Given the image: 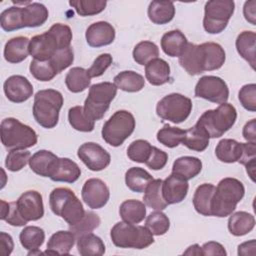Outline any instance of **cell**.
Masks as SVG:
<instances>
[{"label": "cell", "instance_id": "1", "mask_svg": "<svg viewBox=\"0 0 256 256\" xmlns=\"http://www.w3.org/2000/svg\"><path fill=\"white\" fill-rule=\"evenodd\" d=\"M244 194L245 188L240 180L232 177L223 178L215 187L212 196L211 215L216 217L231 215Z\"/></svg>", "mask_w": 256, "mask_h": 256}, {"label": "cell", "instance_id": "2", "mask_svg": "<svg viewBox=\"0 0 256 256\" xmlns=\"http://www.w3.org/2000/svg\"><path fill=\"white\" fill-rule=\"evenodd\" d=\"M63 106V96L55 89L38 91L34 96L33 116L36 122L47 129L58 124L59 112Z\"/></svg>", "mask_w": 256, "mask_h": 256}, {"label": "cell", "instance_id": "3", "mask_svg": "<svg viewBox=\"0 0 256 256\" xmlns=\"http://www.w3.org/2000/svg\"><path fill=\"white\" fill-rule=\"evenodd\" d=\"M49 205L52 212L64 219L69 226L78 223L85 214L81 201L71 189L66 187L52 190L49 196Z\"/></svg>", "mask_w": 256, "mask_h": 256}, {"label": "cell", "instance_id": "4", "mask_svg": "<svg viewBox=\"0 0 256 256\" xmlns=\"http://www.w3.org/2000/svg\"><path fill=\"white\" fill-rule=\"evenodd\" d=\"M0 128L1 142L9 150H25L33 147L38 141L36 132L16 118L3 119Z\"/></svg>", "mask_w": 256, "mask_h": 256}, {"label": "cell", "instance_id": "5", "mask_svg": "<svg viewBox=\"0 0 256 256\" xmlns=\"http://www.w3.org/2000/svg\"><path fill=\"white\" fill-rule=\"evenodd\" d=\"M113 244L120 248L144 249L154 242L153 234L146 226L127 222L116 223L110 232Z\"/></svg>", "mask_w": 256, "mask_h": 256}, {"label": "cell", "instance_id": "6", "mask_svg": "<svg viewBox=\"0 0 256 256\" xmlns=\"http://www.w3.org/2000/svg\"><path fill=\"white\" fill-rule=\"evenodd\" d=\"M237 111L230 103H222L216 109L205 111L197 123L205 129L210 138H219L224 135L236 122Z\"/></svg>", "mask_w": 256, "mask_h": 256}, {"label": "cell", "instance_id": "7", "mask_svg": "<svg viewBox=\"0 0 256 256\" xmlns=\"http://www.w3.org/2000/svg\"><path fill=\"white\" fill-rule=\"evenodd\" d=\"M134 129L135 118L132 113L127 110H118L104 123L101 134L107 144L118 147L131 136Z\"/></svg>", "mask_w": 256, "mask_h": 256}, {"label": "cell", "instance_id": "8", "mask_svg": "<svg viewBox=\"0 0 256 256\" xmlns=\"http://www.w3.org/2000/svg\"><path fill=\"white\" fill-rule=\"evenodd\" d=\"M117 94V87L111 82H100L89 88L84 102L85 112L95 121L100 120L108 110L111 101Z\"/></svg>", "mask_w": 256, "mask_h": 256}, {"label": "cell", "instance_id": "9", "mask_svg": "<svg viewBox=\"0 0 256 256\" xmlns=\"http://www.w3.org/2000/svg\"><path fill=\"white\" fill-rule=\"evenodd\" d=\"M235 10L232 0H211L204 7L203 27L209 34H219L227 27Z\"/></svg>", "mask_w": 256, "mask_h": 256}, {"label": "cell", "instance_id": "10", "mask_svg": "<svg viewBox=\"0 0 256 256\" xmlns=\"http://www.w3.org/2000/svg\"><path fill=\"white\" fill-rule=\"evenodd\" d=\"M191 110V99L179 93H171L164 96L156 106V113L161 119L175 124L184 122L189 117Z\"/></svg>", "mask_w": 256, "mask_h": 256}, {"label": "cell", "instance_id": "11", "mask_svg": "<svg viewBox=\"0 0 256 256\" xmlns=\"http://www.w3.org/2000/svg\"><path fill=\"white\" fill-rule=\"evenodd\" d=\"M195 97L222 104L229 98V89L226 82L218 76H202L195 86Z\"/></svg>", "mask_w": 256, "mask_h": 256}, {"label": "cell", "instance_id": "12", "mask_svg": "<svg viewBox=\"0 0 256 256\" xmlns=\"http://www.w3.org/2000/svg\"><path fill=\"white\" fill-rule=\"evenodd\" d=\"M77 156L91 171H101L105 169L111 161L110 154L95 142L82 144L78 149Z\"/></svg>", "mask_w": 256, "mask_h": 256}, {"label": "cell", "instance_id": "13", "mask_svg": "<svg viewBox=\"0 0 256 256\" xmlns=\"http://www.w3.org/2000/svg\"><path fill=\"white\" fill-rule=\"evenodd\" d=\"M81 196L89 208L100 209L107 204L110 198V191L106 183L101 179L90 178L83 184Z\"/></svg>", "mask_w": 256, "mask_h": 256}, {"label": "cell", "instance_id": "14", "mask_svg": "<svg viewBox=\"0 0 256 256\" xmlns=\"http://www.w3.org/2000/svg\"><path fill=\"white\" fill-rule=\"evenodd\" d=\"M16 206L21 217L27 222L39 220L44 215L42 195L35 190L24 192L17 199Z\"/></svg>", "mask_w": 256, "mask_h": 256}, {"label": "cell", "instance_id": "15", "mask_svg": "<svg viewBox=\"0 0 256 256\" xmlns=\"http://www.w3.org/2000/svg\"><path fill=\"white\" fill-rule=\"evenodd\" d=\"M58 50H61L59 44L49 30L30 39L29 53L35 60L47 61Z\"/></svg>", "mask_w": 256, "mask_h": 256}, {"label": "cell", "instance_id": "16", "mask_svg": "<svg viewBox=\"0 0 256 256\" xmlns=\"http://www.w3.org/2000/svg\"><path fill=\"white\" fill-rule=\"evenodd\" d=\"M7 99L14 103H22L33 95V86L30 81L22 75L10 76L3 85Z\"/></svg>", "mask_w": 256, "mask_h": 256}, {"label": "cell", "instance_id": "17", "mask_svg": "<svg viewBox=\"0 0 256 256\" xmlns=\"http://www.w3.org/2000/svg\"><path fill=\"white\" fill-rule=\"evenodd\" d=\"M85 38L91 47L99 48L110 45L115 39V28L106 21H98L86 29Z\"/></svg>", "mask_w": 256, "mask_h": 256}, {"label": "cell", "instance_id": "18", "mask_svg": "<svg viewBox=\"0 0 256 256\" xmlns=\"http://www.w3.org/2000/svg\"><path fill=\"white\" fill-rule=\"evenodd\" d=\"M58 162L59 158L53 152L39 150L30 157L29 166L37 175L51 178L57 168Z\"/></svg>", "mask_w": 256, "mask_h": 256}, {"label": "cell", "instance_id": "19", "mask_svg": "<svg viewBox=\"0 0 256 256\" xmlns=\"http://www.w3.org/2000/svg\"><path fill=\"white\" fill-rule=\"evenodd\" d=\"M188 182L174 174L169 175L162 183V194L168 205L182 202L188 193Z\"/></svg>", "mask_w": 256, "mask_h": 256}, {"label": "cell", "instance_id": "20", "mask_svg": "<svg viewBox=\"0 0 256 256\" xmlns=\"http://www.w3.org/2000/svg\"><path fill=\"white\" fill-rule=\"evenodd\" d=\"M178 58L179 64L186 70L188 74L196 76L205 72L200 45L187 43L184 51Z\"/></svg>", "mask_w": 256, "mask_h": 256}, {"label": "cell", "instance_id": "21", "mask_svg": "<svg viewBox=\"0 0 256 256\" xmlns=\"http://www.w3.org/2000/svg\"><path fill=\"white\" fill-rule=\"evenodd\" d=\"M30 40L24 36H17L7 41L4 47V58L9 63H20L24 61L29 53Z\"/></svg>", "mask_w": 256, "mask_h": 256}, {"label": "cell", "instance_id": "22", "mask_svg": "<svg viewBox=\"0 0 256 256\" xmlns=\"http://www.w3.org/2000/svg\"><path fill=\"white\" fill-rule=\"evenodd\" d=\"M75 240L76 236L70 230L57 231L48 240L47 249L44 253L53 255H68L70 253V250L74 246Z\"/></svg>", "mask_w": 256, "mask_h": 256}, {"label": "cell", "instance_id": "23", "mask_svg": "<svg viewBox=\"0 0 256 256\" xmlns=\"http://www.w3.org/2000/svg\"><path fill=\"white\" fill-rule=\"evenodd\" d=\"M145 77L151 85H163L170 80V66L165 60L155 58L145 65Z\"/></svg>", "mask_w": 256, "mask_h": 256}, {"label": "cell", "instance_id": "24", "mask_svg": "<svg viewBox=\"0 0 256 256\" xmlns=\"http://www.w3.org/2000/svg\"><path fill=\"white\" fill-rule=\"evenodd\" d=\"M202 170V162L193 156H182L177 158L172 166V174L188 181L196 177Z\"/></svg>", "mask_w": 256, "mask_h": 256}, {"label": "cell", "instance_id": "25", "mask_svg": "<svg viewBox=\"0 0 256 256\" xmlns=\"http://www.w3.org/2000/svg\"><path fill=\"white\" fill-rule=\"evenodd\" d=\"M23 25L25 27L34 28L43 25L49 16L48 9L41 3H30L21 7Z\"/></svg>", "mask_w": 256, "mask_h": 256}, {"label": "cell", "instance_id": "26", "mask_svg": "<svg viewBox=\"0 0 256 256\" xmlns=\"http://www.w3.org/2000/svg\"><path fill=\"white\" fill-rule=\"evenodd\" d=\"M148 17L157 25L169 23L175 15V6L171 1H152L148 6Z\"/></svg>", "mask_w": 256, "mask_h": 256}, {"label": "cell", "instance_id": "27", "mask_svg": "<svg viewBox=\"0 0 256 256\" xmlns=\"http://www.w3.org/2000/svg\"><path fill=\"white\" fill-rule=\"evenodd\" d=\"M187 38L180 30L166 32L161 38V48L170 57H179L187 45Z\"/></svg>", "mask_w": 256, "mask_h": 256}, {"label": "cell", "instance_id": "28", "mask_svg": "<svg viewBox=\"0 0 256 256\" xmlns=\"http://www.w3.org/2000/svg\"><path fill=\"white\" fill-rule=\"evenodd\" d=\"M228 230L234 236H243L251 232L255 226V218L246 211H238L229 215Z\"/></svg>", "mask_w": 256, "mask_h": 256}, {"label": "cell", "instance_id": "29", "mask_svg": "<svg viewBox=\"0 0 256 256\" xmlns=\"http://www.w3.org/2000/svg\"><path fill=\"white\" fill-rule=\"evenodd\" d=\"M200 45L205 59V71L220 69L226 59V54L222 46L215 42H205Z\"/></svg>", "mask_w": 256, "mask_h": 256}, {"label": "cell", "instance_id": "30", "mask_svg": "<svg viewBox=\"0 0 256 256\" xmlns=\"http://www.w3.org/2000/svg\"><path fill=\"white\" fill-rule=\"evenodd\" d=\"M242 144L234 139H222L215 148V155L224 163L238 162L243 151Z\"/></svg>", "mask_w": 256, "mask_h": 256}, {"label": "cell", "instance_id": "31", "mask_svg": "<svg viewBox=\"0 0 256 256\" xmlns=\"http://www.w3.org/2000/svg\"><path fill=\"white\" fill-rule=\"evenodd\" d=\"M209 135L204 128L195 124L191 128L185 130V135L182 140V144L188 149L202 152L209 145Z\"/></svg>", "mask_w": 256, "mask_h": 256}, {"label": "cell", "instance_id": "32", "mask_svg": "<svg viewBox=\"0 0 256 256\" xmlns=\"http://www.w3.org/2000/svg\"><path fill=\"white\" fill-rule=\"evenodd\" d=\"M255 44L256 34L254 31L241 32L235 42L237 52L250 64L252 69H255Z\"/></svg>", "mask_w": 256, "mask_h": 256}, {"label": "cell", "instance_id": "33", "mask_svg": "<svg viewBox=\"0 0 256 256\" xmlns=\"http://www.w3.org/2000/svg\"><path fill=\"white\" fill-rule=\"evenodd\" d=\"M119 214L124 222L138 224L146 217V206L139 200H125L119 207Z\"/></svg>", "mask_w": 256, "mask_h": 256}, {"label": "cell", "instance_id": "34", "mask_svg": "<svg viewBox=\"0 0 256 256\" xmlns=\"http://www.w3.org/2000/svg\"><path fill=\"white\" fill-rule=\"evenodd\" d=\"M81 175L80 167L69 158H59L57 168L50 178L55 182L74 183Z\"/></svg>", "mask_w": 256, "mask_h": 256}, {"label": "cell", "instance_id": "35", "mask_svg": "<svg viewBox=\"0 0 256 256\" xmlns=\"http://www.w3.org/2000/svg\"><path fill=\"white\" fill-rule=\"evenodd\" d=\"M215 191V186L210 183H203L197 187L193 196V206L195 210L203 216L211 215V201Z\"/></svg>", "mask_w": 256, "mask_h": 256}, {"label": "cell", "instance_id": "36", "mask_svg": "<svg viewBox=\"0 0 256 256\" xmlns=\"http://www.w3.org/2000/svg\"><path fill=\"white\" fill-rule=\"evenodd\" d=\"M153 180L151 174L141 167H131L125 173L126 186L133 192H144Z\"/></svg>", "mask_w": 256, "mask_h": 256}, {"label": "cell", "instance_id": "37", "mask_svg": "<svg viewBox=\"0 0 256 256\" xmlns=\"http://www.w3.org/2000/svg\"><path fill=\"white\" fill-rule=\"evenodd\" d=\"M113 80L117 89L125 92H138L145 85L144 77L135 71H122Z\"/></svg>", "mask_w": 256, "mask_h": 256}, {"label": "cell", "instance_id": "38", "mask_svg": "<svg viewBox=\"0 0 256 256\" xmlns=\"http://www.w3.org/2000/svg\"><path fill=\"white\" fill-rule=\"evenodd\" d=\"M77 249L82 256L103 255L105 253L104 242L92 232L77 237Z\"/></svg>", "mask_w": 256, "mask_h": 256}, {"label": "cell", "instance_id": "39", "mask_svg": "<svg viewBox=\"0 0 256 256\" xmlns=\"http://www.w3.org/2000/svg\"><path fill=\"white\" fill-rule=\"evenodd\" d=\"M162 183L161 179H154L149 183L146 190L144 191L143 202L148 207L155 210H164L168 204L163 198L162 194Z\"/></svg>", "mask_w": 256, "mask_h": 256}, {"label": "cell", "instance_id": "40", "mask_svg": "<svg viewBox=\"0 0 256 256\" xmlns=\"http://www.w3.org/2000/svg\"><path fill=\"white\" fill-rule=\"evenodd\" d=\"M91 77L86 69L82 67H73L65 77V84L72 93H79L90 86Z\"/></svg>", "mask_w": 256, "mask_h": 256}, {"label": "cell", "instance_id": "41", "mask_svg": "<svg viewBox=\"0 0 256 256\" xmlns=\"http://www.w3.org/2000/svg\"><path fill=\"white\" fill-rule=\"evenodd\" d=\"M21 245L29 252L39 250L45 240V232L37 226H26L19 235ZM28 252V253H29Z\"/></svg>", "mask_w": 256, "mask_h": 256}, {"label": "cell", "instance_id": "42", "mask_svg": "<svg viewBox=\"0 0 256 256\" xmlns=\"http://www.w3.org/2000/svg\"><path fill=\"white\" fill-rule=\"evenodd\" d=\"M68 120L72 128L80 132H91L95 126V120L85 112L83 106L70 108L68 111Z\"/></svg>", "mask_w": 256, "mask_h": 256}, {"label": "cell", "instance_id": "43", "mask_svg": "<svg viewBox=\"0 0 256 256\" xmlns=\"http://www.w3.org/2000/svg\"><path fill=\"white\" fill-rule=\"evenodd\" d=\"M0 24L2 29L7 32L24 28L21 7L12 6L5 9L0 15Z\"/></svg>", "mask_w": 256, "mask_h": 256}, {"label": "cell", "instance_id": "44", "mask_svg": "<svg viewBox=\"0 0 256 256\" xmlns=\"http://www.w3.org/2000/svg\"><path fill=\"white\" fill-rule=\"evenodd\" d=\"M133 59L139 65H146L151 60L158 58L159 48L151 41L139 42L133 49Z\"/></svg>", "mask_w": 256, "mask_h": 256}, {"label": "cell", "instance_id": "45", "mask_svg": "<svg viewBox=\"0 0 256 256\" xmlns=\"http://www.w3.org/2000/svg\"><path fill=\"white\" fill-rule=\"evenodd\" d=\"M184 135L185 130L170 126L169 124H165L163 128L157 132V140L168 148H174L182 143Z\"/></svg>", "mask_w": 256, "mask_h": 256}, {"label": "cell", "instance_id": "46", "mask_svg": "<svg viewBox=\"0 0 256 256\" xmlns=\"http://www.w3.org/2000/svg\"><path fill=\"white\" fill-rule=\"evenodd\" d=\"M145 226L153 235L161 236L169 230L170 220L165 213L157 210L147 216Z\"/></svg>", "mask_w": 256, "mask_h": 256}, {"label": "cell", "instance_id": "47", "mask_svg": "<svg viewBox=\"0 0 256 256\" xmlns=\"http://www.w3.org/2000/svg\"><path fill=\"white\" fill-rule=\"evenodd\" d=\"M69 5L80 16H92L101 13L107 2L105 0H72L69 1Z\"/></svg>", "mask_w": 256, "mask_h": 256}, {"label": "cell", "instance_id": "48", "mask_svg": "<svg viewBox=\"0 0 256 256\" xmlns=\"http://www.w3.org/2000/svg\"><path fill=\"white\" fill-rule=\"evenodd\" d=\"M100 223H101V220L97 214L91 211H85L83 218L75 225L69 226V230L73 232V234L76 237H78L80 235L92 232L94 229L99 227Z\"/></svg>", "mask_w": 256, "mask_h": 256}, {"label": "cell", "instance_id": "49", "mask_svg": "<svg viewBox=\"0 0 256 256\" xmlns=\"http://www.w3.org/2000/svg\"><path fill=\"white\" fill-rule=\"evenodd\" d=\"M152 145L143 139L133 141L127 148V156L137 163H145L150 156Z\"/></svg>", "mask_w": 256, "mask_h": 256}, {"label": "cell", "instance_id": "50", "mask_svg": "<svg viewBox=\"0 0 256 256\" xmlns=\"http://www.w3.org/2000/svg\"><path fill=\"white\" fill-rule=\"evenodd\" d=\"M29 70L35 79L42 82L50 81L58 74L49 60L38 61L33 59L30 63Z\"/></svg>", "mask_w": 256, "mask_h": 256}, {"label": "cell", "instance_id": "51", "mask_svg": "<svg viewBox=\"0 0 256 256\" xmlns=\"http://www.w3.org/2000/svg\"><path fill=\"white\" fill-rule=\"evenodd\" d=\"M30 157L31 153L27 150H10L6 156L5 166L9 171H20L29 163Z\"/></svg>", "mask_w": 256, "mask_h": 256}, {"label": "cell", "instance_id": "52", "mask_svg": "<svg viewBox=\"0 0 256 256\" xmlns=\"http://www.w3.org/2000/svg\"><path fill=\"white\" fill-rule=\"evenodd\" d=\"M0 204H1L0 218L2 220L6 221L8 224L12 226H24L28 223L19 214V211L16 206V202L7 203L4 200H1Z\"/></svg>", "mask_w": 256, "mask_h": 256}, {"label": "cell", "instance_id": "53", "mask_svg": "<svg viewBox=\"0 0 256 256\" xmlns=\"http://www.w3.org/2000/svg\"><path fill=\"white\" fill-rule=\"evenodd\" d=\"M57 73L59 74L66 68H68L74 61V53L71 47L56 51L49 59Z\"/></svg>", "mask_w": 256, "mask_h": 256}, {"label": "cell", "instance_id": "54", "mask_svg": "<svg viewBox=\"0 0 256 256\" xmlns=\"http://www.w3.org/2000/svg\"><path fill=\"white\" fill-rule=\"evenodd\" d=\"M241 105L248 111H256V84L250 83L244 85L238 94Z\"/></svg>", "mask_w": 256, "mask_h": 256}, {"label": "cell", "instance_id": "55", "mask_svg": "<svg viewBox=\"0 0 256 256\" xmlns=\"http://www.w3.org/2000/svg\"><path fill=\"white\" fill-rule=\"evenodd\" d=\"M112 56L109 53H104L99 55L91 65V67L87 70L89 76L91 78L100 77L104 74V72L110 67L112 64Z\"/></svg>", "mask_w": 256, "mask_h": 256}, {"label": "cell", "instance_id": "56", "mask_svg": "<svg viewBox=\"0 0 256 256\" xmlns=\"http://www.w3.org/2000/svg\"><path fill=\"white\" fill-rule=\"evenodd\" d=\"M168 161V154L163 150L158 149L155 146H152V150L149 158L145 162L146 166L152 170H161L163 169Z\"/></svg>", "mask_w": 256, "mask_h": 256}, {"label": "cell", "instance_id": "57", "mask_svg": "<svg viewBox=\"0 0 256 256\" xmlns=\"http://www.w3.org/2000/svg\"><path fill=\"white\" fill-rule=\"evenodd\" d=\"M203 256L206 255H220V256H226L227 252L223 245H221L218 242L215 241H209L203 244L201 247Z\"/></svg>", "mask_w": 256, "mask_h": 256}, {"label": "cell", "instance_id": "58", "mask_svg": "<svg viewBox=\"0 0 256 256\" xmlns=\"http://www.w3.org/2000/svg\"><path fill=\"white\" fill-rule=\"evenodd\" d=\"M242 145H243V151L238 162L245 166L247 163L253 160H256V143L247 142V143H243Z\"/></svg>", "mask_w": 256, "mask_h": 256}, {"label": "cell", "instance_id": "59", "mask_svg": "<svg viewBox=\"0 0 256 256\" xmlns=\"http://www.w3.org/2000/svg\"><path fill=\"white\" fill-rule=\"evenodd\" d=\"M0 243H1V254L3 256L10 255L14 248V242H13L12 237L5 232H1L0 233Z\"/></svg>", "mask_w": 256, "mask_h": 256}, {"label": "cell", "instance_id": "60", "mask_svg": "<svg viewBox=\"0 0 256 256\" xmlns=\"http://www.w3.org/2000/svg\"><path fill=\"white\" fill-rule=\"evenodd\" d=\"M242 134L248 142L256 143V119H251L244 125Z\"/></svg>", "mask_w": 256, "mask_h": 256}, {"label": "cell", "instance_id": "61", "mask_svg": "<svg viewBox=\"0 0 256 256\" xmlns=\"http://www.w3.org/2000/svg\"><path fill=\"white\" fill-rule=\"evenodd\" d=\"M255 7H256V1L255 0L246 1L244 3V7H243V14H244L245 19L249 23H251L252 25H256Z\"/></svg>", "mask_w": 256, "mask_h": 256}, {"label": "cell", "instance_id": "62", "mask_svg": "<svg viewBox=\"0 0 256 256\" xmlns=\"http://www.w3.org/2000/svg\"><path fill=\"white\" fill-rule=\"evenodd\" d=\"M256 241L251 239L238 246V255H255Z\"/></svg>", "mask_w": 256, "mask_h": 256}, {"label": "cell", "instance_id": "63", "mask_svg": "<svg viewBox=\"0 0 256 256\" xmlns=\"http://www.w3.org/2000/svg\"><path fill=\"white\" fill-rule=\"evenodd\" d=\"M184 255H202V250H201V247L198 245V244H193L191 246H189L187 248L186 251H184L183 253Z\"/></svg>", "mask_w": 256, "mask_h": 256}, {"label": "cell", "instance_id": "64", "mask_svg": "<svg viewBox=\"0 0 256 256\" xmlns=\"http://www.w3.org/2000/svg\"><path fill=\"white\" fill-rule=\"evenodd\" d=\"M246 167V172L249 175V177L251 178V180L253 182H255V168H256V160H253L249 163H247L245 165Z\"/></svg>", "mask_w": 256, "mask_h": 256}]
</instances>
